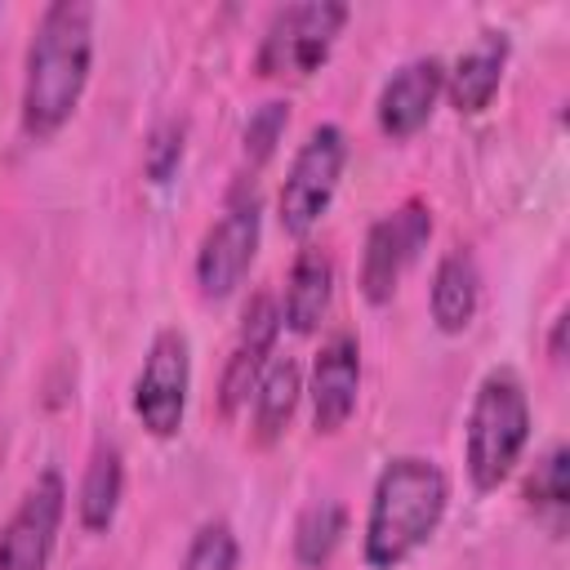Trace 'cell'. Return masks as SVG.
I'll list each match as a JSON object with an SVG mask.
<instances>
[{
	"label": "cell",
	"mask_w": 570,
	"mask_h": 570,
	"mask_svg": "<svg viewBox=\"0 0 570 570\" xmlns=\"http://www.w3.org/2000/svg\"><path fill=\"white\" fill-rule=\"evenodd\" d=\"M94 71V4L89 0H53L40 9L27 58H22V134L45 142L53 138L80 107Z\"/></svg>",
	"instance_id": "cell-1"
},
{
	"label": "cell",
	"mask_w": 570,
	"mask_h": 570,
	"mask_svg": "<svg viewBox=\"0 0 570 570\" xmlns=\"http://www.w3.org/2000/svg\"><path fill=\"white\" fill-rule=\"evenodd\" d=\"M450 508V476L428 454H396L383 463L365 530H361V557L370 570H396L405 566L441 525Z\"/></svg>",
	"instance_id": "cell-2"
},
{
	"label": "cell",
	"mask_w": 570,
	"mask_h": 570,
	"mask_svg": "<svg viewBox=\"0 0 570 570\" xmlns=\"http://www.w3.org/2000/svg\"><path fill=\"white\" fill-rule=\"evenodd\" d=\"M530 441V396L512 370H490L468 405L463 428V468L472 490H499L521 463Z\"/></svg>",
	"instance_id": "cell-3"
},
{
	"label": "cell",
	"mask_w": 570,
	"mask_h": 570,
	"mask_svg": "<svg viewBox=\"0 0 570 570\" xmlns=\"http://www.w3.org/2000/svg\"><path fill=\"white\" fill-rule=\"evenodd\" d=\"M347 18H352V9L343 0L281 4L267 18L263 40L254 49V71L263 80H303V76H312L330 58V49H334L338 31L347 27Z\"/></svg>",
	"instance_id": "cell-4"
},
{
	"label": "cell",
	"mask_w": 570,
	"mask_h": 570,
	"mask_svg": "<svg viewBox=\"0 0 570 570\" xmlns=\"http://www.w3.org/2000/svg\"><path fill=\"white\" fill-rule=\"evenodd\" d=\"M347 169V134L334 120H321L307 129V138L298 142V151L289 156L285 183L276 191V223L285 236L303 240L330 209L338 178Z\"/></svg>",
	"instance_id": "cell-5"
},
{
	"label": "cell",
	"mask_w": 570,
	"mask_h": 570,
	"mask_svg": "<svg viewBox=\"0 0 570 570\" xmlns=\"http://www.w3.org/2000/svg\"><path fill=\"white\" fill-rule=\"evenodd\" d=\"M258 240H263V200L254 191V183L236 187L227 196V209L205 227L200 245H196V285H200V298L209 303H223L232 298L249 267H254V254H258Z\"/></svg>",
	"instance_id": "cell-6"
},
{
	"label": "cell",
	"mask_w": 570,
	"mask_h": 570,
	"mask_svg": "<svg viewBox=\"0 0 570 570\" xmlns=\"http://www.w3.org/2000/svg\"><path fill=\"white\" fill-rule=\"evenodd\" d=\"M187 396H191V343L178 325H165L147 343V356L134 374L129 405L142 432H151L156 441H169L183 432Z\"/></svg>",
	"instance_id": "cell-7"
},
{
	"label": "cell",
	"mask_w": 570,
	"mask_h": 570,
	"mask_svg": "<svg viewBox=\"0 0 570 570\" xmlns=\"http://www.w3.org/2000/svg\"><path fill=\"white\" fill-rule=\"evenodd\" d=\"M428 240H432V209L419 196H410L396 209H387L383 218H374L365 232V245H361V276H356L365 303H374V307L392 303Z\"/></svg>",
	"instance_id": "cell-8"
},
{
	"label": "cell",
	"mask_w": 570,
	"mask_h": 570,
	"mask_svg": "<svg viewBox=\"0 0 570 570\" xmlns=\"http://www.w3.org/2000/svg\"><path fill=\"white\" fill-rule=\"evenodd\" d=\"M67 517V481L58 468L36 472L18 508L0 525V570H49Z\"/></svg>",
	"instance_id": "cell-9"
},
{
	"label": "cell",
	"mask_w": 570,
	"mask_h": 570,
	"mask_svg": "<svg viewBox=\"0 0 570 570\" xmlns=\"http://www.w3.org/2000/svg\"><path fill=\"white\" fill-rule=\"evenodd\" d=\"M281 330L285 325H281L276 294L272 289L249 294V303L240 312V325H236V338H232V352H227V365H223V383H218V410H223V419H236L249 405L263 370L276 356Z\"/></svg>",
	"instance_id": "cell-10"
},
{
	"label": "cell",
	"mask_w": 570,
	"mask_h": 570,
	"mask_svg": "<svg viewBox=\"0 0 570 570\" xmlns=\"http://www.w3.org/2000/svg\"><path fill=\"white\" fill-rule=\"evenodd\" d=\"M303 392L312 401V428L321 436H334L347 428V419L356 414V401H361V343H356V334L338 330L321 343V352L312 361V379Z\"/></svg>",
	"instance_id": "cell-11"
},
{
	"label": "cell",
	"mask_w": 570,
	"mask_h": 570,
	"mask_svg": "<svg viewBox=\"0 0 570 570\" xmlns=\"http://www.w3.org/2000/svg\"><path fill=\"white\" fill-rule=\"evenodd\" d=\"M441 94H445V62H441L436 53H419V58L401 62V67L383 80L379 102H374V120H379V129H383L387 138H396V142H401V138H414V134L432 120Z\"/></svg>",
	"instance_id": "cell-12"
},
{
	"label": "cell",
	"mask_w": 570,
	"mask_h": 570,
	"mask_svg": "<svg viewBox=\"0 0 570 570\" xmlns=\"http://www.w3.org/2000/svg\"><path fill=\"white\" fill-rule=\"evenodd\" d=\"M508 31H481L472 49H463L454 58V67H445V98L459 116H481L499 85H503V67H508Z\"/></svg>",
	"instance_id": "cell-13"
},
{
	"label": "cell",
	"mask_w": 570,
	"mask_h": 570,
	"mask_svg": "<svg viewBox=\"0 0 570 570\" xmlns=\"http://www.w3.org/2000/svg\"><path fill=\"white\" fill-rule=\"evenodd\" d=\"M281 303V325L294 334H316L321 321L330 316L334 303V258L321 245H303L285 272V294Z\"/></svg>",
	"instance_id": "cell-14"
},
{
	"label": "cell",
	"mask_w": 570,
	"mask_h": 570,
	"mask_svg": "<svg viewBox=\"0 0 570 570\" xmlns=\"http://www.w3.org/2000/svg\"><path fill=\"white\" fill-rule=\"evenodd\" d=\"M428 307H432V325L441 334H463L481 307V267L468 249H445L432 267V285H428Z\"/></svg>",
	"instance_id": "cell-15"
},
{
	"label": "cell",
	"mask_w": 570,
	"mask_h": 570,
	"mask_svg": "<svg viewBox=\"0 0 570 570\" xmlns=\"http://www.w3.org/2000/svg\"><path fill=\"white\" fill-rule=\"evenodd\" d=\"M303 401V370L294 356H272L254 396H249V436L254 445H276Z\"/></svg>",
	"instance_id": "cell-16"
},
{
	"label": "cell",
	"mask_w": 570,
	"mask_h": 570,
	"mask_svg": "<svg viewBox=\"0 0 570 570\" xmlns=\"http://www.w3.org/2000/svg\"><path fill=\"white\" fill-rule=\"evenodd\" d=\"M120 499H125V454L120 445L111 441H98L89 463H85V476H80V490H76V517L89 534H102L116 512H120Z\"/></svg>",
	"instance_id": "cell-17"
},
{
	"label": "cell",
	"mask_w": 570,
	"mask_h": 570,
	"mask_svg": "<svg viewBox=\"0 0 570 570\" xmlns=\"http://www.w3.org/2000/svg\"><path fill=\"white\" fill-rule=\"evenodd\" d=\"M570 450L566 445H552L534 472L525 476V508L552 530V534H566V517H570Z\"/></svg>",
	"instance_id": "cell-18"
},
{
	"label": "cell",
	"mask_w": 570,
	"mask_h": 570,
	"mask_svg": "<svg viewBox=\"0 0 570 570\" xmlns=\"http://www.w3.org/2000/svg\"><path fill=\"white\" fill-rule=\"evenodd\" d=\"M343 534H347V508H343L338 499H316V503H307V508L298 512V521H294V561H298L303 570L330 566V557L338 552Z\"/></svg>",
	"instance_id": "cell-19"
},
{
	"label": "cell",
	"mask_w": 570,
	"mask_h": 570,
	"mask_svg": "<svg viewBox=\"0 0 570 570\" xmlns=\"http://www.w3.org/2000/svg\"><path fill=\"white\" fill-rule=\"evenodd\" d=\"M236 566H240V539L232 521L227 517L200 521L183 552V570H236Z\"/></svg>",
	"instance_id": "cell-20"
},
{
	"label": "cell",
	"mask_w": 570,
	"mask_h": 570,
	"mask_svg": "<svg viewBox=\"0 0 570 570\" xmlns=\"http://www.w3.org/2000/svg\"><path fill=\"white\" fill-rule=\"evenodd\" d=\"M285 125H289V98H267V102H258L249 111V120L240 129V151H245V165L249 169H263L272 160Z\"/></svg>",
	"instance_id": "cell-21"
},
{
	"label": "cell",
	"mask_w": 570,
	"mask_h": 570,
	"mask_svg": "<svg viewBox=\"0 0 570 570\" xmlns=\"http://www.w3.org/2000/svg\"><path fill=\"white\" fill-rule=\"evenodd\" d=\"M183 165V125L178 120H160L151 134H147V147H142V169L156 187H165Z\"/></svg>",
	"instance_id": "cell-22"
},
{
	"label": "cell",
	"mask_w": 570,
	"mask_h": 570,
	"mask_svg": "<svg viewBox=\"0 0 570 570\" xmlns=\"http://www.w3.org/2000/svg\"><path fill=\"white\" fill-rule=\"evenodd\" d=\"M548 356H552V361H561V356H566V312H557V321H552V338H548Z\"/></svg>",
	"instance_id": "cell-23"
}]
</instances>
